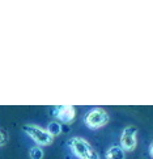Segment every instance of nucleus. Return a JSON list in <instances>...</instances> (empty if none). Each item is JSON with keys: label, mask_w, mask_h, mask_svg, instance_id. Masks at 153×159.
<instances>
[{"label": "nucleus", "mask_w": 153, "mask_h": 159, "mask_svg": "<svg viewBox=\"0 0 153 159\" xmlns=\"http://www.w3.org/2000/svg\"><path fill=\"white\" fill-rule=\"evenodd\" d=\"M109 120H110V117L106 113V111L101 109V108H94V109L89 111L87 115H85L84 122L89 129L97 130V129L104 128L105 125H107Z\"/></svg>", "instance_id": "f257e3e1"}, {"label": "nucleus", "mask_w": 153, "mask_h": 159, "mask_svg": "<svg viewBox=\"0 0 153 159\" xmlns=\"http://www.w3.org/2000/svg\"><path fill=\"white\" fill-rule=\"evenodd\" d=\"M24 132L29 135L30 139L36 142L38 146H49L53 143V141H54V137L46 129L37 126V125H25Z\"/></svg>", "instance_id": "f03ea898"}, {"label": "nucleus", "mask_w": 153, "mask_h": 159, "mask_svg": "<svg viewBox=\"0 0 153 159\" xmlns=\"http://www.w3.org/2000/svg\"><path fill=\"white\" fill-rule=\"evenodd\" d=\"M68 146H70L71 151L73 152L77 159H87L88 155L92 152V147H90L89 142L85 141L80 137H72L68 139Z\"/></svg>", "instance_id": "7ed1b4c3"}, {"label": "nucleus", "mask_w": 153, "mask_h": 159, "mask_svg": "<svg viewBox=\"0 0 153 159\" xmlns=\"http://www.w3.org/2000/svg\"><path fill=\"white\" fill-rule=\"evenodd\" d=\"M136 134H138V129L134 126H127L126 129L122 132L121 135V149L124 152H131L136 149V145H138V138H136Z\"/></svg>", "instance_id": "20e7f679"}, {"label": "nucleus", "mask_w": 153, "mask_h": 159, "mask_svg": "<svg viewBox=\"0 0 153 159\" xmlns=\"http://www.w3.org/2000/svg\"><path fill=\"white\" fill-rule=\"evenodd\" d=\"M53 116L60 122L70 124L75 120L76 111L72 105H58V107H54Z\"/></svg>", "instance_id": "39448f33"}, {"label": "nucleus", "mask_w": 153, "mask_h": 159, "mask_svg": "<svg viewBox=\"0 0 153 159\" xmlns=\"http://www.w3.org/2000/svg\"><path fill=\"white\" fill-rule=\"evenodd\" d=\"M105 158L106 159H124L126 154H124V151L119 146H111L106 150Z\"/></svg>", "instance_id": "423d86ee"}, {"label": "nucleus", "mask_w": 153, "mask_h": 159, "mask_svg": "<svg viewBox=\"0 0 153 159\" xmlns=\"http://www.w3.org/2000/svg\"><path fill=\"white\" fill-rule=\"evenodd\" d=\"M46 130L55 138L56 135H59V134L62 133L63 128H62V124H60V122H58V121H51V122H49Z\"/></svg>", "instance_id": "0eeeda50"}, {"label": "nucleus", "mask_w": 153, "mask_h": 159, "mask_svg": "<svg viewBox=\"0 0 153 159\" xmlns=\"http://www.w3.org/2000/svg\"><path fill=\"white\" fill-rule=\"evenodd\" d=\"M45 152L39 146H34L29 150V157L30 159H43Z\"/></svg>", "instance_id": "6e6552de"}, {"label": "nucleus", "mask_w": 153, "mask_h": 159, "mask_svg": "<svg viewBox=\"0 0 153 159\" xmlns=\"http://www.w3.org/2000/svg\"><path fill=\"white\" fill-rule=\"evenodd\" d=\"M8 141H9V137H8V133L5 132V130L3 129H0V147H3L8 143Z\"/></svg>", "instance_id": "1a4fd4ad"}, {"label": "nucleus", "mask_w": 153, "mask_h": 159, "mask_svg": "<svg viewBox=\"0 0 153 159\" xmlns=\"http://www.w3.org/2000/svg\"><path fill=\"white\" fill-rule=\"evenodd\" d=\"M87 159H101V158H100V155H98V152H97V151L92 150V152H90V154L88 155Z\"/></svg>", "instance_id": "9d476101"}, {"label": "nucleus", "mask_w": 153, "mask_h": 159, "mask_svg": "<svg viewBox=\"0 0 153 159\" xmlns=\"http://www.w3.org/2000/svg\"><path fill=\"white\" fill-rule=\"evenodd\" d=\"M149 155L152 157V145H151V147H149Z\"/></svg>", "instance_id": "9b49d317"}]
</instances>
